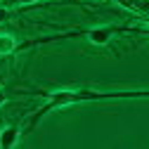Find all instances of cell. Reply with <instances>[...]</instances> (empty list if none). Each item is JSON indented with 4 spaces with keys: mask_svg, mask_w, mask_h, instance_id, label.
Listing matches in <instances>:
<instances>
[{
    "mask_svg": "<svg viewBox=\"0 0 149 149\" xmlns=\"http://www.w3.org/2000/svg\"><path fill=\"white\" fill-rule=\"evenodd\" d=\"M128 29L123 26H114V24H109V26H95V29H85V31H73V36H85V38L92 43V45H109L111 40H114V36L118 33H125Z\"/></svg>",
    "mask_w": 149,
    "mask_h": 149,
    "instance_id": "obj_1",
    "label": "cell"
},
{
    "mask_svg": "<svg viewBox=\"0 0 149 149\" xmlns=\"http://www.w3.org/2000/svg\"><path fill=\"white\" fill-rule=\"evenodd\" d=\"M19 137H22L19 125H5L0 130V149H14L19 144Z\"/></svg>",
    "mask_w": 149,
    "mask_h": 149,
    "instance_id": "obj_2",
    "label": "cell"
},
{
    "mask_svg": "<svg viewBox=\"0 0 149 149\" xmlns=\"http://www.w3.org/2000/svg\"><path fill=\"white\" fill-rule=\"evenodd\" d=\"M19 50V43L12 33H0V57H7V54H14Z\"/></svg>",
    "mask_w": 149,
    "mask_h": 149,
    "instance_id": "obj_3",
    "label": "cell"
},
{
    "mask_svg": "<svg viewBox=\"0 0 149 149\" xmlns=\"http://www.w3.org/2000/svg\"><path fill=\"white\" fill-rule=\"evenodd\" d=\"M10 14H12V12H10L7 5H0V24H5V22L10 19Z\"/></svg>",
    "mask_w": 149,
    "mask_h": 149,
    "instance_id": "obj_4",
    "label": "cell"
},
{
    "mask_svg": "<svg viewBox=\"0 0 149 149\" xmlns=\"http://www.w3.org/2000/svg\"><path fill=\"white\" fill-rule=\"evenodd\" d=\"M5 102H7V95H5V92H3V90H0V107H3Z\"/></svg>",
    "mask_w": 149,
    "mask_h": 149,
    "instance_id": "obj_5",
    "label": "cell"
},
{
    "mask_svg": "<svg viewBox=\"0 0 149 149\" xmlns=\"http://www.w3.org/2000/svg\"><path fill=\"white\" fill-rule=\"evenodd\" d=\"M0 5H7V0H0Z\"/></svg>",
    "mask_w": 149,
    "mask_h": 149,
    "instance_id": "obj_6",
    "label": "cell"
}]
</instances>
